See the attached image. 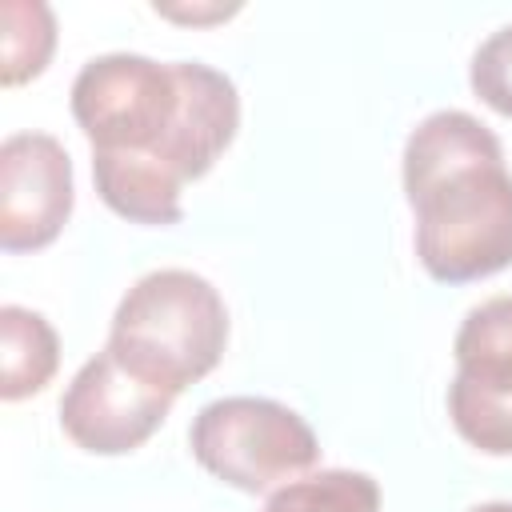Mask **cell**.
<instances>
[{
  "mask_svg": "<svg viewBox=\"0 0 512 512\" xmlns=\"http://www.w3.org/2000/svg\"><path fill=\"white\" fill-rule=\"evenodd\" d=\"M76 204L72 156L48 132H12L0 144V248H48Z\"/></svg>",
  "mask_w": 512,
  "mask_h": 512,
  "instance_id": "cell-7",
  "label": "cell"
},
{
  "mask_svg": "<svg viewBox=\"0 0 512 512\" xmlns=\"http://www.w3.org/2000/svg\"><path fill=\"white\" fill-rule=\"evenodd\" d=\"M172 404V392L144 380L104 344L64 388L60 428L76 448L92 456H124L168 420Z\"/></svg>",
  "mask_w": 512,
  "mask_h": 512,
  "instance_id": "cell-6",
  "label": "cell"
},
{
  "mask_svg": "<svg viewBox=\"0 0 512 512\" xmlns=\"http://www.w3.org/2000/svg\"><path fill=\"white\" fill-rule=\"evenodd\" d=\"M264 512H380V484L356 468H320L276 488Z\"/></svg>",
  "mask_w": 512,
  "mask_h": 512,
  "instance_id": "cell-10",
  "label": "cell"
},
{
  "mask_svg": "<svg viewBox=\"0 0 512 512\" xmlns=\"http://www.w3.org/2000/svg\"><path fill=\"white\" fill-rule=\"evenodd\" d=\"M228 344L224 296L192 268H156L116 304L108 348L144 380L180 396L204 380Z\"/></svg>",
  "mask_w": 512,
  "mask_h": 512,
  "instance_id": "cell-3",
  "label": "cell"
},
{
  "mask_svg": "<svg viewBox=\"0 0 512 512\" xmlns=\"http://www.w3.org/2000/svg\"><path fill=\"white\" fill-rule=\"evenodd\" d=\"M404 200L416 260L440 284H472L512 264V172L500 136L460 108L428 112L404 140Z\"/></svg>",
  "mask_w": 512,
  "mask_h": 512,
  "instance_id": "cell-2",
  "label": "cell"
},
{
  "mask_svg": "<svg viewBox=\"0 0 512 512\" xmlns=\"http://www.w3.org/2000/svg\"><path fill=\"white\" fill-rule=\"evenodd\" d=\"M452 356V428L484 456H512V296H492L468 308Z\"/></svg>",
  "mask_w": 512,
  "mask_h": 512,
  "instance_id": "cell-5",
  "label": "cell"
},
{
  "mask_svg": "<svg viewBox=\"0 0 512 512\" xmlns=\"http://www.w3.org/2000/svg\"><path fill=\"white\" fill-rule=\"evenodd\" d=\"M160 16L168 20H192V24H204V20H228L232 12H240V4L224 8V4H212V8H172V4H156Z\"/></svg>",
  "mask_w": 512,
  "mask_h": 512,
  "instance_id": "cell-12",
  "label": "cell"
},
{
  "mask_svg": "<svg viewBox=\"0 0 512 512\" xmlns=\"http://www.w3.org/2000/svg\"><path fill=\"white\" fill-rule=\"evenodd\" d=\"M60 368V336L56 328L24 308V304H4L0 308V396L24 400L36 396Z\"/></svg>",
  "mask_w": 512,
  "mask_h": 512,
  "instance_id": "cell-8",
  "label": "cell"
},
{
  "mask_svg": "<svg viewBox=\"0 0 512 512\" xmlns=\"http://www.w3.org/2000/svg\"><path fill=\"white\" fill-rule=\"evenodd\" d=\"M56 48V16L44 0H4L0 4V80L16 88L40 76Z\"/></svg>",
  "mask_w": 512,
  "mask_h": 512,
  "instance_id": "cell-9",
  "label": "cell"
},
{
  "mask_svg": "<svg viewBox=\"0 0 512 512\" xmlns=\"http://www.w3.org/2000/svg\"><path fill=\"white\" fill-rule=\"evenodd\" d=\"M68 96L92 144L96 196L152 228L184 216V184L208 176L240 128L232 76L200 60L104 52L76 72Z\"/></svg>",
  "mask_w": 512,
  "mask_h": 512,
  "instance_id": "cell-1",
  "label": "cell"
},
{
  "mask_svg": "<svg viewBox=\"0 0 512 512\" xmlns=\"http://www.w3.org/2000/svg\"><path fill=\"white\" fill-rule=\"evenodd\" d=\"M188 448L204 472L240 492H276L320 460L312 424L268 396H220L192 416Z\"/></svg>",
  "mask_w": 512,
  "mask_h": 512,
  "instance_id": "cell-4",
  "label": "cell"
},
{
  "mask_svg": "<svg viewBox=\"0 0 512 512\" xmlns=\"http://www.w3.org/2000/svg\"><path fill=\"white\" fill-rule=\"evenodd\" d=\"M468 512H512V500H488V504H476Z\"/></svg>",
  "mask_w": 512,
  "mask_h": 512,
  "instance_id": "cell-13",
  "label": "cell"
},
{
  "mask_svg": "<svg viewBox=\"0 0 512 512\" xmlns=\"http://www.w3.org/2000/svg\"><path fill=\"white\" fill-rule=\"evenodd\" d=\"M468 84L472 92L500 116L512 120V24L496 28L468 64Z\"/></svg>",
  "mask_w": 512,
  "mask_h": 512,
  "instance_id": "cell-11",
  "label": "cell"
}]
</instances>
